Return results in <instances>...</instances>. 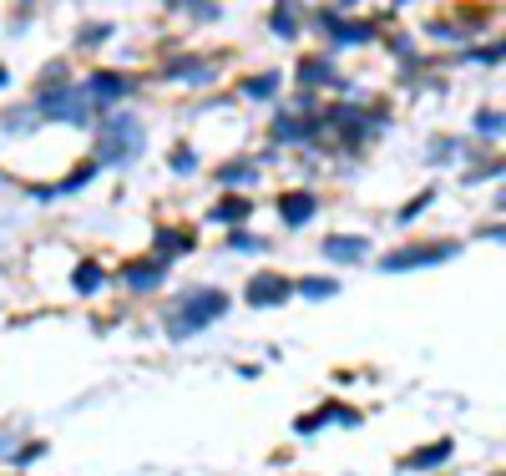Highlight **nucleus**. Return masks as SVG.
Segmentation results:
<instances>
[{"instance_id":"f257e3e1","label":"nucleus","mask_w":506,"mask_h":476,"mask_svg":"<svg viewBox=\"0 0 506 476\" xmlns=\"http://www.w3.org/2000/svg\"><path fill=\"white\" fill-rule=\"evenodd\" d=\"M228 315V294L223 289H192V294H183V300L167 309V319H162V330L173 334V340H188V334L208 330L213 319Z\"/></svg>"},{"instance_id":"f03ea898","label":"nucleus","mask_w":506,"mask_h":476,"mask_svg":"<svg viewBox=\"0 0 506 476\" xmlns=\"http://www.w3.org/2000/svg\"><path fill=\"white\" fill-rule=\"evenodd\" d=\"M137 152H143V122H137L132 111H111L107 127H102V147H96V168H102V162L126 168Z\"/></svg>"},{"instance_id":"7ed1b4c3","label":"nucleus","mask_w":506,"mask_h":476,"mask_svg":"<svg viewBox=\"0 0 506 476\" xmlns=\"http://www.w3.org/2000/svg\"><path fill=\"white\" fill-rule=\"evenodd\" d=\"M36 111H41V117H51V122L86 127L96 107H92V96H86V86H51V92L36 96Z\"/></svg>"},{"instance_id":"20e7f679","label":"nucleus","mask_w":506,"mask_h":476,"mask_svg":"<svg viewBox=\"0 0 506 476\" xmlns=\"http://www.w3.org/2000/svg\"><path fill=\"white\" fill-rule=\"evenodd\" d=\"M445 259H456V243H405L380 259V274H411L426 264H445Z\"/></svg>"},{"instance_id":"39448f33","label":"nucleus","mask_w":506,"mask_h":476,"mask_svg":"<svg viewBox=\"0 0 506 476\" xmlns=\"http://www.w3.org/2000/svg\"><path fill=\"white\" fill-rule=\"evenodd\" d=\"M289 294H294V284H289L284 274H253L249 289H243V300H249L253 309H273V304H284Z\"/></svg>"},{"instance_id":"423d86ee","label":"nucleus","mask_w":506,"mask_h":476,"mask_svg":"<svg viewBox=\"0 0 506 476\" xmlns=\"http://www.w3.org/2000/svg\"><path fill=\"white\" fill-rule=\"evenodd\" d=\"M314 21H319V26H324V31L334 36V41H339V46H364V41L375 36V26H364V21H339L334 11H319Z\"/></svg>"},{"instance_id":"0eeeda50","label":"nucleus","mask_w":506,"mask_h":476,"mask_svg":"<svg viewBox=\"0 0 506 476\" xmlns=\"http://www.w3.org/2000/svg\"><path fill=\"white\" fill-rule=\"evenodd\" d=\"M330 421H339V426H360V411H349V406H324V411H314V415H299L294 431H299V436H314V431H324Z\"/></svg>"},{"instance_id":"6e6552de","label":"nucleus","mask_w":506,"mask_h":476,"mask_svg":"<svg viewBox=\"0 0 506 476\" xmlns=\"http://www.w3.org/2000/svg\"><path fill=\"white\" fill-rule=\"evenodd\" d=\"M162 274H167L162 259H137V264H126V269H122V284L143 294V289H158L162 284Z\"/></svg>"},{"instance_id":"1a4fd4ad","label":"nucleus","mask_w":506,"mask_h":476,"mask_svg":"<svg viewBox=\"0 0 506 476\" xmlns=\"http://www.w3.org/2000/svg\"><path fill=\"white\" fill-rule=\"evenodd\" d=\"M314 208H319L314 193H284V198H279V218H284L289 228H304V223L314 218Z\"/></svg>"},{"instance_id":"9d476101","label":"nucleus","mask_w":506,"mask_h":476,"mask_svg":"<svg viewBox=\"0 0 506 476\" xmlns=\"http://www.w3.org/2000/svg\"><path fill=\"white\" fill-rule=\"evenodd\" d=\"M299 81H304V86H334V92H345V86H349V81L339 77L330 62H319V56H304V62H299Z\"/></svg>"},{"instance_id":"9b49d317","label":"nucleus","mask_w":506,"mask_h":476,"mask_svg":"<svg viewBox=\"0 0 506 476\" xmlns=\"http://www.w3.org/2000/svg\"><path fill=\"white\" fill-rule=\"evenodd\" d=\"M126 92H132V81L117 77V71H96V77L86 81V96H92V107H96V102H122Z\"/></svg>"},{"instance_id":"f8f14e48","label":"nucleus","mask_w":506,"mask_h":476,"mask_svg":"<svg viewBox=\"0 0 506 476\" xmlns=\"http://www.w3.org/2000/svg\"><path fill=\"white\" fill-rule=\"evenodd\" d=\"M192 243H198V238H192L188 228H158V234H152V249H158L162 264L177 259V254H192Z\"/></svg>"},{"instance_id":"ddd939ff","label":"nucleus","mask_w":506,"mask_h":476,"mask_svg":"<svg viewBox=\"0 0 506 476\" xmlns=\"http://www.w3.org/2000/svg\"><path fill=\"white\" fill-rule=\"evenodd\" d=\"M330 122H334L339 132H345V137H355V143H360L364 132H375L380 122H385V117H360L355 107H334V111H330Z\"/></svg>"},{"instance_id":"4468645a","label":"nucleus","mask_w":506,"mask_h":476,"mask_svg":"<svg viewBox=\"0 0 506 476\" xmlns=\"http://www.w3.org/2000/svg\"><path fill=\"white\" fill-rule=\"evenodd\" d=\"M269 31L279 36V41H294V36H299V0H279V5H273Z\"/></svg>"},{"instance_id":"2eb2a0df","label":"nucleus","mask_w":506,"mask_h":476,"mask_svg":"<svg viewBox=\"0 0 506 476\" xmlns=\"http://www.w3.org/2000/svg\"><path fill=\"white\" fill-rule=\"evenodd\" d=\"M319 122L314 117H279L273 122V143H304V137H314Z\"/></svg>"},{"instance_id":"dca6fc26","label":"nucleus","mask_w":506,"mask_h":476,"mask_svg":"<svg viewBox=\"0 0 506 476\" xmlns=\"http://www.w3.org/2000/svg\"><path fill=\"white\" fill-rule=\"evenodd\" d=\"M364 254H370L364 238H324V259H334V264H360Z\"/></svg>"},{"instance_id":"f3484780","label":"nucleus","mask_w":506,"mask_h":476,"mask_svg":"<svg viewBox=\"0 0 506 476\" xmlns=\"http://www.w3.org/2000/svg\"><path fill=\"white\" fill-rule=\"evenodd\" d=\"M451 451H456L451 441L420 446V451H411V456H405V472H430V466H441V461H451Z\"/></svg>"},{"instance_id":"a211bd4d","label":"nucleus","mask_w":506,"mask_h":476,"mask_svg":"<svg viewBox=\"0 0 506 476\" xmlns=\"http://www.w3.org/2000/svg\"><path fill=\"white\" fill-rule=\"evenodd\" d=\"M102 284H107V274H102V264H92V259H81L77 269H71V289H77V294H96Z\"/></svg>"},{"instance_id":"6ab92c4d","label":"nucleus","mask_w":506,"mask_h":476,"mask_svg":"<svg viewBox=\"0 0 506 476\" xmlns=\"http://www.w3.org/2000/svg\"><path fill=\"white\" fill-rule=\"evenodd\" d=\"M167 77H173V81H198V86H208V81H213V66H208L203 56H192V62H177Z\"/></svg>"},{"instance_id":"aec40b11","label":"nucleus","mask_w":506,"mask_h":476,"mask_svg":"<svg viewBox=\"0 0 506 476\" xmlns=\"http://www.w3.org/2000/svg\"><path fill=\"white\" fill-rule=\"evenodd\" d=\"M253 177H258L253 162H223L218 168V183H228V188H243V183H253Z\"/></svg>"},{"instance_id":"412c9836","label":"nucleus","mask_w":506,"mask_h":476,"mask_svg":"<svg viewBox=\"0 0 506 476\" xmlns=\"http://www.w3.org/2000/svg\"><path fill=\"white\" fill-rule=\"evenodd\" d=\"M273 92H279V71H264V77L243 81V96H253V102H269Z\"/></svg>"},{"instance_id":"4be33fe9","label":"nucleus","mask_w":506,"mask_h":476,"mask_svg":"<svg viewBox=\"0 0 506 476\" xmlns=\"http://www.w3.org/2000/svg\"><path fill=\"white\" fill-rule=\"evenodd\" d=\"M213 218L228 223V228H233V223H243V218H249V198H223V203L213 208Z\"/></svg>"},{"instance_id":"5701e85b","label":"nucleus","mask_w":506,"mask_h":476,"mask_svg":"<svg viewBox=\"0 0 506 476\" xmlns=\"http://www.w3.org/2000/svg\"><path fill=\"white\" fill-rule=\"evenodd\" d=\"M294 289H299L304 300H334V294H339V284H334V279H299Z\"/></svg>"},{"instance_id":"b1692460","label":"nucleus","mask_w":506,"mask_h":476,"mask_svg":"<svg viewBox=\"0 0 506 476\" xmlns=\"http://www.w3.org/2000/svg\"><path fill=\"white\" fill-rule=\"evenodd\" d=\"M92 177H96V162H86V168H77V173L66 177V183H56V188H46V193H51V198H61V193H77V188H86Z\"/></svg>"},{"instance_id":"393cba45","label":"nucleus","mask_w":506,"mask_h":476,"mask_svg":"<svg viewBox=\"0 0 506 476\" xmlns=\"http://www.w3.org/2000/svg\"><path fill=\"white\" fill-rule=\"evenodd\" d=\"M167 5H177V11H192L198 21H218V0H167Z\"/></svg>"},{"instance_id":"a878e982","label":"nucleus","mask_w":506,"mask_h":476,"mask_svg":"<svg viewBox=\"0 0 506 476\" xmlns=\"http://www.w3.org/2000/svg\"><path fill=\"white\" fill-rule=\"evenodd\" d=\"M476 132H486V137H502V132H506V117H502V111H476Z\"/></svg>"},{"instance_id":"bb28decb","label":"nucleus","mask_w":506,"mask_h":476,"mask_svg":"<svg viewBox=\"0 0 506 476\" xmlns=\"http://www.w3.org/2000/svg\"><path fill=\"white\" fill-rule=\"evenodd\" d=\"M173 173H198V152H192V147H173Z\"/></svg>"},{"instance_id":"cd10ccee","label":"nucleus","mask_w":506,"mask_h":476,"mask_svg":"<svg viewBox=\"0 0 506 476\" xmlns=\"http://www.w3.org/2000/svg\"><path fill=\"white\" fill-rule=\"evenodd\" d=\"M228 249H238V254H258V249H264V238H253V234H228Z\"/></svg>"},{"instance_id":"c85d7f7f","label":"nucleus","mask_w":506,"mask_h":476,"mask_svg":"<svg viewBox=\"0 0 506 476\" xmlns=\"http://www.w3.org/2000/svg\"><path fill=\"white\" fill-rule=\"evenodd\" d=\"M502 168H506V162H476L471 173H466V183H481V177H496Z\"/></svg>"},{"instance_id":"c756f323","label":"nucleus","mask_w":506,"mask_h":476,"mask_svg":"<svg viewBox=\"0 0 506 476\" xmlns=\"http://www.w3.org/2000/svg\"><path fill=\"white\" fill-rule=\"evenodd\" d=\"M451 158H456V143H451V137L430 143V162H451Z\"/></svg>"},{"instance_id":"7c9ffc66","label":"nucleus","mask_w":506,"mask_h":476,"mask_svg":"<svg viewBox=\"0 0 506 476\" xmlns=\"http://www.w3.org/2000/svg\"><path fill=\"white\" fill-rule=\"evenodd\" d=\"M107 36H111V26H86V31H81V46H102Z\"/></svg>"},{"instance_id":"2f4dec72","label":"nucleus","mask_w":506,"mask_h":476,"mask_svg":"<svg viewBox=\"0 0 506 476\" xmlns=\"http://www.w3.org/2000/svg\"><path fill=\"white\" fill-rule=\"evenodd\" d=\"M41 451H46L41 441H31V446H16V451H11V461H20V466H26V461H36Z\"/></svg>"},{"instance_id":"473e14b6","label":"nucleus","mask_w":506,"mask_h":476,"mask_svg":"<svg viewBox=\"0 0 506 476\" xmlns=\"http://www.w3.org/2000/svg\"><path fill=\"white\" fill-rule=\"evenodd\" d=\"M430 198H436V193H420V198H415V203H405V213H400V218L411 223L415 213H420V208H430Z\"/></svg>"},{"instance_id":"72a5a7b5","label":"nucleus","mask_w":506,"mask_h":476,"mask_svg":"<svg viewBox=\"0 0 506 476\" xmlns=\"http://www.w3.org/2000/svg\"><path fill=\"white\" fill-rule=\"evenodd\" d=\"M486 238H496V243H506V228H486Z\"/></svg>"},{"instance_id":"f704fd0d","label":"nucleus","mask_w":506,"mask_h":476,"mask_svg":"<svg viewBox=\"0 0 506 476\" xmlns=\"http://www.w3.org/2000/svg\"><path fill=\"white\" fill-rule=\"evenodd\" d=\"M11 451H16V446H11V441H0V456H11Z\"/></svg>"},{"instance_id":"c9c22d12","label":"nucleus","mask_w":506,"mask_h":476,"mask_svg":"<svg viewBox=\"0 0 506 476\" xmlns=\"http://www.w3.org/2000/svg\"><path fill=\"white\" fill-rule=\"evenodd\" d=\"M5 81H11V71H5V66H0V86H5Z\"/></svg>"},{"instance_id":"e433bc0d","label":"nucleus","mask_w":506,"mask_h":476,"mask_svg":"<svg viewBox=\"0 0 506 476\" xmlns=\"http://www.w3.org/2000/svg\"><path fill=\"white\" fill-rule=\"evenodd\" d=\"M496 476H506V472H496Z\"/></svg>"},{"instance_id":"4c0bfd02","label":"nucleus","mask_w":506,"mask_h":476,"mask_svg":"<svg viewBox=\"0 0 506 476\" xmlns=\"http://www.w3.org/2000/svg\"><path fill=\"white\" fill-rule=\"evenodd\" d=\"M502 51H506V46H502Z\"/></svg>"}]
</instances>
